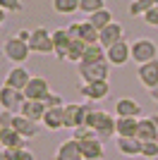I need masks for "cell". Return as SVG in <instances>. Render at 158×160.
I'll return each instance as SVG.
<instances>
[{
    "instance_id": "6da1fadb",
    "label": "cell",
    "mask_w": 158,
    "mask_h": 160,
    "mask_svg": "<svg viewBox=\"0 0 158 160\" xmlns=\"http://www.w3.org/2000/svg\"><path fill=\"white\" fill-rule=\"evenodd\" d=\"M115 122H118V117H115V115L105 112V110H101V108H96V105L91 103L89 115H86V127H91L101 141L113 139V136H115Z\"/></svg>"
},
{
    "instance_id": "7a4b0ae2",
    "label": "cell",
    "mask_w": 158,
    "mask_h": 160,
    "mask_svg": "<svg viewBox=\"0 0 158 160\" xmlns=\"http://www.w3.org/2000/svg\"><path fill=\"white\" fill-rule=\"evenodd\" d=\"M79 77H82V84L108 81L110 65H108V60H103V62H79Z\"/></svg>"
},
{
    "instance_id": "3957f363",
    "label": "cell",
    "mask_w": 158,
    "mask_h": 160,
    "mask_svg": "<svg viewBox=\"0 0 158 160\" xmlns=\"http://www.w3.org/2000/svg\"><path fill=\"white\" fill-rule=\"evenodd\" d=\"M91 103H65L62 115H65V129H77L86 124V115H89Z\"/></svg>"
},
{
    "instance_id": "277c9868",
    "label": "cell",
    "mask_w": 158,
    "mask_h": 160,
    "mask_svg": "<svg viewBox=\"0 0 158 160\" xmlns=\"http://www.w3.org/2000/svg\"><path fill=\"white\" fill-rule=\"evenodd\" d=\"M3 53H5V58L10 62H14V65H24V62L29 60V55H31V48H29V43L19 41L17 36H10V38L3 43Z\"/></svg>"
},
{
    "instance_id": "5b68a950",
    "label": "cell",
    "mask_w": 158,
    "mask_h": 160,
    "mask_svg": "<svg viewBox=\"0 0 158 160\" xmlns=\"http://www.w3.org/2000/svg\"><path fill=\"white\" fill-rule=\"evenodd\" d=\"M26 103L24 98V91H17L12 86H0V110H7L12 115H19L22 112V105Z\"/></svg>"
},
{
    "instance_id": "8992f818",
    "label": "cell",
    "mask_w": 158,
    "mask_h": 160,
    "mask_svg": "<svg viewBox=\"0 0 158 160\" xmlns=\"http://www.w3.org/2000/svg\"><path fill=\"white\" fill-rule=\"evenodd\" d=\"M29 48H31V53H39V55H53V31H48L46 27L31 29Z\"/></svg>"
},
{
    "instance_id": "52a82bcc",
    "label": "cell",
    "mask_w": 158,
    "mask_h": 160,
    "mask_svg": "<svg viewBox=\"0 0 158 160\" xmlns=\"http://www.w3.org/2000/svg\"><path fill=\"white\" fill-rule=\"evenodd\" d=\"M158 58V48L151 38H137L132 43V60L137 65H146Z\"/></svg>"
},
{
    "instance_id": "ba28073f",
    "label": "cell",
    "mask_w": 158,
    "mask_h": 160,
    "mask_svg": "<svg viewBox=\"0 0 158 160\" xmlns=\"http://www.w3.org/2000/svg\"><path fill=\"white\" fill-rule=\"evenodd\" d=\"M67 31H70V36H72V38L84 41L86 46L98 43V29L93 27L89 19H84V22H72V24L67 27Z\"/></svg>"
},
{
    "instance_id": "9c48e42d",
    "label": "cell",
    "mask_w": 158,
    "mask_h": 160,
    "mask_svg": "<svg viewBox=\"0 0 158 160\" xmlns=\"http://www.w3.org/2000/svg\"><path fill=\"white\" fill-rule=\"evenodd\" d=\"M79 88V93L86 103H101L110 96V84L108 81H93V84H82Z\"/></svg>"
},
{
    "instance_id": "30bf717a",
    "label": "cell",
    "mask_w": 158,
    "mask_h": 160,
    "mask_svg": "<svg viewBox=\"0 0 158 160\" xmlns=\"http://www.w3.org/2000/svg\"><path fill=\"white\" fill-rule=\"evenodd\" d=\"M105 60H108V65H127V62L132 60V43H127V41H120V43H115V46L105 48Z\"/></svg>"
},
{
    "instance_id": "8fae6325",
    "label": "cell",
    "mask_w": 158,
    "mask_h": 160,
    "mask_svg": "<svg viewBox=\"0 0 158 160\" xmlns=\"http://www.w3.org/2000/svg\"><path fill=\"white\" fill-rule=\"evenodd\" d=\"M48 93H50V84H48L46 77H31V81L26 84L24 88V98L26 100H43L48 98Z\"/></svg>"
},
{
    "instance_id": "7c38bea8",
    "label": "cell",
    "mask_w": 158,
    "mask_h": 160,
    "mask_svg": "<svg viewBox=\"0 0 158 160\" xmlns=\"http://www.w3.org/2000/svg\"><path fill=\"white\" fill-rule=\"evenodd\" d=\"M137 77H139V81H141V86H144L146 91L156 88V84H158V58L151 60V62H146V65H139Z\"/></svg>"
},
{
    "instance_id": "4fadbf2b",
    "label": "cell",
    "mask_w": 158,
    "mask_h": 160,
    "mask_svg": "<svg viewBox=\"0 0 158 160\" xmlns=\"http://www.w3.org/2000/svg\"><path fill=\"white\" fill-rule=\"evenodd\" d=\"M120 41H125V27H122L120 22H113L103 31H98V43L103 48H110V46H115V43H120Z\"/></svg>"
},
{
    "instance_id": "5bb4252c",
    "label": "cell",
    "mask_w": 158,
    "mask_h": 160,
    "mask_svg": "<svg viewBox=\"0 0 158 160\" xmlns=\"http://www.w3.org/2000/svg\"><path fill=\"white\" fill-rule=\"evenodd\" d=\"M79 151H82L84 160H105V148H103V141L98 136L79 141Z\"/></svg>"
},
{
    "instance_id": "9a60e30c",
    "label": "cell",
    "mask_w": 158,
    "mask_h": 160,
    "mask_svg": "<svg viewBox=\"0 0 158 160\" xmlns=\"http://www.w3.org/2000/svg\"><path fill=\"white\" fill-rule=\"evenodd\" d=\"M137 139H139V141H156V139H158V115L139 117Z\"/></svg>"
},
{
    "instance_id": "2e32d148",
    "label": "cell",
    "mask_w": 158,
    "mask_h": 160,
    "mask_svg": "<svg viewBox=\"0 0 158 160\" xmlns=\"http://www.w3.org/2000/svg\"><path fill=\"white\" fill-rule=\"evenodd\" d=\"M70 43H72V36H70V31H67V27L53 31V55H55L58 60H65L67 58Z\"/></svg>"
},
{
    "instance_id": "e0dca14e",
    "label": "cell",
    "mask_w": 158,
    "mask_h": 160,
    "mask_svg": "<svg viewBox=\"0 0 158 160\" xmlns=\"http://www.w3.org/2000/svg\"><path fill=\"white\" fill-rule=\"evenodd\" d=\"M12 127L17 129V132H19L26 141H29V139H36V136H39L41 122H34V120H29V117H24V115H14Z\"/></svg>"
},
{
    "instance_id": "ac0fdd59",
    "label": "cell",
    "mask_w": 158,
    "mask_h": 160,
    "mask_svg": "<svg viewBox=\"0 0 158 160\" xmlns=\"http://www.w3.org/2000/svg\"><path fill=\"white\" fill-rule=\"evenodd\" d=\"M65 108V105H62ZM62 108H48L43 120H41V127L46 132H60L65 129V115H62Z\"/></svg>"
},
{
    "instance_id": "d6986e66",
    "label": "cell",
    "mask_w": 158,
    "mask_h": 160,
    "mask_svg": "<svg viewBox=\"0 0 158 160\" xmlns=\"http://www.w3.org/2000/svg\"><path fill=\"white\" fill-rule=\"evenodd\" d=\"M0 146L3 148H29L26 139L14 127H0Z\"/></svg>"
},
{
    "instance_id": "ffe728a7",
    "label": "cell",
    "mask_w": 158,
    "mask_h": 160,
    "mask_svg": "<svg viewBox=\"0 0 158 160\" xmlns=\"http://www.w3.org/2000/svg\"><path fill=\"white\" fill-rule=\"evenodd\" d=\"M29 81H31V74H29L26 67H12V69L7 72V77H5V86H12V88H17V91H24Z\"/></svg>"
},
{
    "instance_id": "44dd1931",
    "label": "cell",
    "mask_w": 158,
    "mask_h": 160,
    "mask_svg": "<svg viewBox=\"0 0 158 160\" xmlns=\"http://www.w3.org/2000/svg\"><path fill=\"white\" fill-rule=\"evenodd\" d=\"M115 148L122 155H127V158L141 155V141L137 136H115Z\"/></svg>"
},
{
    "instance_id": "7402d4cb",
    "label": "cell",
    "mask_w": 158,
    "mask_h": 160,
    "mask_svg": "<svg viewBox=\"0 0 158 160\" xmlns=\"http://www.w3.org/2000/svg\"><path fill=\"white\" fill-rule=\"evenodd\" d=\"M55 160H84L82 151H79V141L74 139L62 141L58 146V151H55Z\"/></svg>"
},
{
    "instance_id": "603a6c76",
    "label": "cell",
    "mask_w": 158,
    "mask_h": 160,
    "mask_svg": "<svg viewBox=\"0 0 158 160\" xmlns=\"http://www.w3.org/2000/svg\"><path fill=\"white\" fill-rule=\"evenodd\" d=\"M141 105L134 98H118L115 103V117H139Z\"/></svg>"
},
{
    "instance_id": "cb8c5ba5",
    "label": "cell",
    "mask_w": 158,
    "mask_h": 160,
    "mask_svg": "<svg viewBox=\"0 0 158 160\" xmlns=\"http://www.w3.org/2000/svg\"><path fill=\"white\" fill-rule=\"evenodd\" d=\"M46 103H41V100H26L24 105H22V112L19 115H24V117H29V120H34V122H41L43 120V115H46Z\"/></svg>"
},
{
    "instance_id": "d4e9b609",
    "label": "cell",
    "mask_w": 158,
    "mask_h": 160,
    "mask_svg": "<svg viewBox=\"0 0 158 160\" xmlns=\"http://www.w3.org/2000/svg\"><path fill=\"white\" fill-rule=\"evenodd\" d=\"M139 117H118L115 122V136H137Z\"/></svg>"
},
{
    "instance_id": "484cf974",
    "label": "cell",
    "mask_w": 158,
    "mask_h": 160,
    "mask_svg": "<svg viewBox=\"0 0 158 160\" xmlns=\"http://www.w3.org/2000/svg\"><path fill=\"white\" fill-rule=\"evenodd\" d=\"M151 7H156V0H132L127 5V14L129 17H144Z\"/></svg>"
},
{
    "instance_id": "4316f807",
    "label": "cell",
    "mask_w": 158,
    "mask_h": 160,
    "mask_svg": "<svg viewBox=\"0 0 158 160\" xmlns=\"http://www.w3.org/2000/svg\"><path fill=\"white\" fill-rule=\"evenodd\" d=\"M86 53V43L79 38H72V43H70V50H67V62H74V65H79L82 62V58H84Z\"/></svg>"
},
{
    "instance_id": "83f0119b",
    "label": "cell",
    "mask_w": 158,
    "mask_h": 160,
    "mask_svg": "<svg viewBox=\"0 0 158 160\" xmlns=\"http://www.w3.org/2000/svg\"><path fill=\"white\" fill-rule=\"evenodd\" d=\"M89 22H91L93 27L98 29V31H103L108 24H113V14H110V10H98V12H93V14H89Z\"/></svg>"
},
{
    "instance_id": "f1b7e54d",
    "label": "cell",
    "mask_w": 158,
    "mask_h": 160,
    "mask_svg": "<svg viewBox=\"0 0 158 160\" xmlns=\"http://www.w3.org/2000/svg\"><path fill=\"white\" fill-rule=\"evenodd\" d=\"M105 60V48L101 43H93V46H86V53L82 58V62H103Z\"/></svg>"
},
{
    "instance_id": "f546056e",
    "label": "cell",
    "mask_w": 158,
    "mask_h": 160,
    "mask_svg": "<svg viewBox=\"0 0 158 160\" xmlns=\"http://www.w3.org/2000/svg\"><path fill=\"white\" fill-rule=\"evenodd\" d=\"M79 10V0H53V12L58 14H74Z\"/></svg>"
},
{
    "instance_id": "4dcf8cb0",
    "label": "cell",
    "mask_w": 158,
    "mask_h": 160,
    "mask_svg": "<svg viewBox=\"0 0 158 160\" xmlns=\"http://www.w3.org/2000/svg\"><path fill=\"white\" fill-rule=\"evenodd\" d=\"M98 10H105V0H79V12L93 14Z\"/></svg>"
},
{
    "instance_id": "1f68e13d",
    "label": "cell",
    "mask_w": 158,
    "mask_h": 160,
    "mask_svg": "<svg viewBox=\"0 0 158 160\" xmlns=\"http://www.w3.org/2000/svg\"><path fill=\"white\" fill-rule=\"evenodd\" d=\"M141 158L146 160L158 158V141H141Z\"/></svg>"
},
{
    "instance_id": "d6a6232c",
    "label": "cell",
    "mask_w": 158,
    "mask_h": 160,
    "mask_svg": "<svg viewBox=\"0 0 158 160\" xmlns=\"http://www.w3.org/2000/svg\"><path fill=\"white\" fill-rule=\"evenodd\" d=\"M96 136V132H93L91 127H77V129H72V139L74 141H84V139H93Z\"/></svg>"
},
{
    "instance_id": "836d02e7",
    "label": "cell",
    "mask_w": 158,
    "mask_h": 160,
    "mask_svg": "<svg viewBox=\"0 0 158 160\" xmlns=\"http://www.w3.org/2000/svg\"><path fill=\"white\" fill-rule=\"evenodd\" d=\"M0 7L5 12H22L24 10V2L22 0H0Z\"/></svg>"
},
{
    "instance_id": "e575fe53",
    "label": "cell",
    "mask_w": 158,
    "mask_h": 160,
    "mask_svg": "<svg viewBox=\"0 0 158 160\" xmlns=\"http://www.w3.org/2000/svg\"><path fill=\"white\" fill-rule=\"evenodd\" d=\"M43 103H46V108H62V105H65L62 96H60V93H53V91L48 93V98L43 100Z\"/></svg>"
},
{
    "instance_id": "d590c367",
    "label": "cell",
    "mask_w": 158,
    "mask_h": 160,
    "mask_svg": "<svg viewBox=\"0 0 158 160\" xmlns=\"http://www.w3.org/2000/svg\"><path fill=\"white\" fill-rule=\"evenodd\" d=\"M144 22L149 27H158V7H151V10L144 14Z\"/></svg>"
},
{
    "instance_id": "8d00e7d4",
    "label": "cell",
    "mask_w": 158,
    "mask_h": 160,
    "mask_svg": "<svg viewBox=\"0 0 158 160\" xmlns=\"http://www.w3.org/2000/svg\"><path fill=\"white\" fill-rule=\"evenodd\" d=\"M12 120H14V115H12V112L0 110V127H12Z\"/></svg>"
},
{
    "instance_id": "74e56055",
    "label": "cell",
    "mask_w": 158,
    "mask_h": 160,
    "mask_svg": "<svg viewBox=\"0 0 158 160\" xmlns=\"http://www.w3.org/2000/svg\"><path fill=\"white\" fill-rule=\"evenodd\" d=\"M24 148H5V160H19Z\"/></svg>"
},
{
    "instance_id": "f35d334b",
    "label": "cell",
    "mask_w": 158,
    "mask_h": 160,
    "mask_svg": "<svg viewBox=\"0 0 158 160\" xmlns=\"http://www.w3.org/2000/svg\"><path fill=\"white\" fill-rule=\"evenodd\" d=\"M14 36H17L19 41H24V43H29V38H31V31H29V29H19Z\"/></svg>"
},
{
    "instance_id": "ab89813d",
    "label": "cell",
    "mask_w": 158,
    "mask_h": 160,
    "mask_svg": "<svg viewBox=\"0 0 158 160\" xmlns=\"http://www.w3.org/2000/svg\"><path fill=\"white\" fill-rule=\"evenodd\" d=\"M19 160H36V155H34L29 148H24V151H22V158H19Z\"/></svg>"
},
{
    "instance_id": "60d3db41",
    "label": "cell",
    "mask_w": 158,
    "mask_h": 160,
    "mask_svg": "<svg viewBox=\"0 0 158 160\" xmlns=\"http://www.w3.org/2000/svg\"><path fill=\"white\" fill-rule=\"evenodd\" d=\"M149 98H151L153 103H158V84H156V88H151V91H149Z\"/></svg>"
},
{
    "instance_id": "b9f144b4",
    "label": "cell",
    "mask_w": 158,
    "mask_h": 160,
    "mask_svg": "<svg viewBox=\"0 0 158 160\" xmlns=\"http://www.w3.org/2000/svg\"><path fill=\"white\" fill-rule=\"evenodd\" d=\"M5 19H7V12L0 7V29H3V24H5Z\"/></svg>"
},
{
    "instance_id": "7bdbcfd3",
    "label": "cell",
    "mask_w": 158,
    "mask_h": 160,
    "mask_svg": "<svg viewBox=\"0 0 158 160\" xmlns=\"http://www.w3.org/2000/svg\"><path fill=\"white\" fill-rule=\"evenodd\" d=\"M0 160H5V148L0 146Z\"/></svg>"
},
{
    "instance_id": "ee69618b",
    "label": "cell",
    "mask_w": 158,
    "mask_h": 160,
    "mask_svg": "<svg viewBox=\"0 0 158 160\" xmlns=\"http://www.w3.org/2000/svg\"><path fill=\"white\" fill-rule=\"evenodd\" d=\"M3 55H5V53H3V46H0V58H3Z\"/></svg>"
},
{
    "instance_id": "f6af8a7d",
    "label": "cell",
    "mask_w": 158,
    "mask_h": 160,
    "mask_svg": "<svg viewBox=\"0 0 158 160\" xmlns=\"http://www.w3.org/2000/svg\"><path fill=\"white\" fill-rule=\"evenodd\" d=\"M156 7H158V0H156Z\"/></svg>"
}]
</instances>
